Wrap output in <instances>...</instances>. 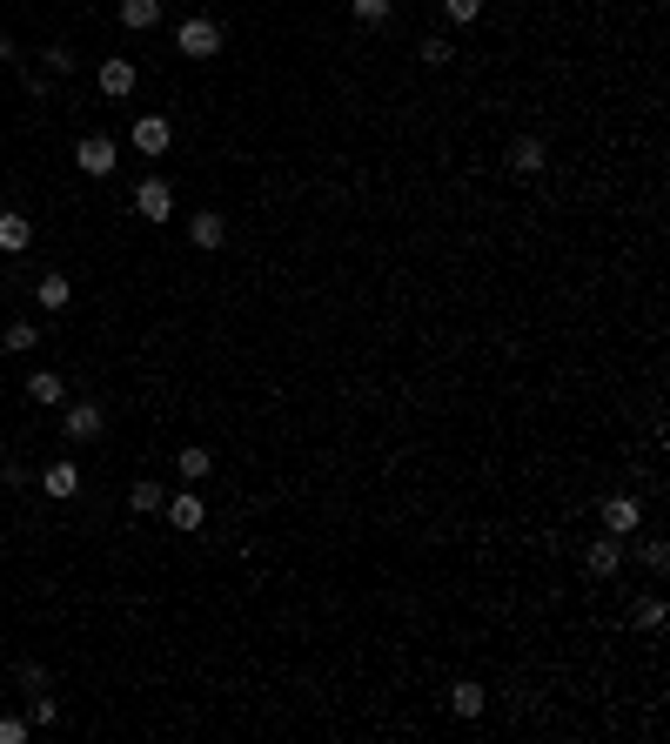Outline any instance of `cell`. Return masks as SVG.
Returning a JSON list of instances; mask_svg holds the SVG:
<instances>
[{
    "label": "cell",
    "instance_id": "32",
    "mask_svg": "<svg viewBox=\"0 0 670 744\" xmlns=\"http://www.w3.org/2000/svg\"><path fill=\"white\" fill-rule=\"evenodd\" d=\"M0 704H7V677H0Z\"/></svg>",
    "mask_w": 670,
    "mask_h": 744
},
{
    "label": "cell",
    "instance_id": "33",
    "mask_svg": "<svg viewBox=\"0 0 670 744\" xmlns=\"http://www.w3.org/2000/svg\"><path fill=\"white\" fill-rule=\"evenodd\" d=\"M0 155H7V141H0Z\"/></svg>",
    "mask_w": 670,
    "mask_h": 744
},
{
    "label": "cell",
    "instance_id": "12",
    "mask_svg": "<svg viewBox=\"0 0 670 744\" xmlns=\"http://www.w3.org/2000/svg\"><path fill=\"white\" fill-rule=\"evenodd\" d=\"M449 711H456V718H483V711H490V691H483L476 677H456V684H449Z\"/></svg>",
    "mask_w": 670,
    "mask_h": 744
},
{
    "label": "cell",
    "instance_id": "27",
    "mask_svg": "<svg viewBox=\"0 0 670 744\" xmlns=\"http://www.w3.org/2000/svg\"><path fill=\"white\" fill-rule=\"evenodd\" d=\"M34 738V724L27 718H0V744H27Z\"/></svg>",
    "mask_w": 670,
    "mask_h": 744
},
{
    "label": "cell",
    "instance_id": "8",
    "mask_svg": "<svg viewBox=\"0 0 670 744\" xmlns=\"http://www.w3.org/2000/svg\"><path fill=\"white\" fill-rule=\"evenodd\" d=\"M41 496H54V503L81 496V463H74V456H54V463L41 470Z\"/></svg>",
    "mask_w": 670,
    "mask_h": 744
},
{
    "label": "cell",
    "instance_id": "31",
    "mask_svg": "<svg viewBox=\"0 0 670 744\" xmlns=\"http://www.w3.org/2000/svg\"><path fill=\"white\" fill-rule=\"evenodd\" d=\"M21 61V47H14V34H0V68H14Z\"/></svg>",
    "mask_w": 670,
    "mask_h": 744
},
{
    "label": "cell",
    "instance_id": "25",
    "mask_svg": "<svg viewBox=\"0 0 670 744\" xmlns=\"http://www.w3.org/2000/svg\"><path fill=\"white\" fill-rule=\"evenodd\" d=\"M7 349H14V356H27V349H34V342H41V322H7Z\"/></svg>",
    "mask_w": 670,
    "mask_h": 744
},
{
    "label": "cell",
    "instance_id": "5",
    "mask_svg": "<svg viewBox=\"0 0 670 744\" xmlns=\"http://www.w3.org/2000/svg\"><path fill=\"white\" fill-rule=\"evenodd\" d=\"M128 141H134V155H168V148H175V128H168V114H141V121H134L128 128Z\"/></svg>",
    "mask_w": 670,
    "mask_h": 744
},
{
    "label": "cell",
    "instance_id": "22",
    "mask_svg": "<svg viewBox=\"0 0 670 744\" xmlns=\"http://www.w3.org/2000/svg\"><path fill=\"white\" fill-rule=\"evenodd\" d=\"M416 61H423V68H449V61H456V47H449V34H423V47H416Z\"/></svg>",
    "mask_w": 670,
    "mask_h": 744
},
{
    "label": "cell",
    "instance_id": "7",
    "mask_svg": "<svg viewBox=\"0 0 670 744\" xmlns=\"http://www.w3.org/2000/svg\"><path fill=\"white\" fill-rule=\"evenodd\" d=\"M161 510H168V523H175L181 537H195L201 523H208V503H201V490H175L168 503H161Z\"/></svg>",
    "mask_w": 670,
    "mask_h": 744
},
{
    "label": "cell",
    "instance_id": "3",
    "mask_svg": "<svg viewBox=\"0 0 670 744\" xmlns=\"http://www.w3.org/2000/svg\"><path fill=\"white\" fill-rule=\"evenodd\" d=\"M74 168L94 175V181H108L114 168H121V148H114L108 135H81V141H74Z\"/></svg>",
    "mask_w": 670,
    "mask_h": 744
},
{
    "label": "cell",
    "instance_id": "16",
    "mask_svg": "<svg viewBox=\"0 0 670 744\" xmlns=\"http://www.w3.org/2000/svg\"><path fill=\"white\" fill-rule=\"evenodd\" d=\"M175 470H181V483H208V476H215V456L201 450V443H188V450L175 456Z\"/></svg>",
    "mask_w": 670,
    "mask_h": 744
},
{
    "label": "cell",
    "instance_id": "9",
    "mask_svg": "<svg viewBox=\"0 0 670 744\" xmlns=\"http://www.w3.org/2000/svg\"><path fill=\"white\" fill-rule=\"evenodd\" d=\"M583 570H590V577H617V570H624V537L603 530V537L583 550Z\"/></svg>",
    "mask_w": 670,
    "mask_h": 744
},
{
    "label": "cell",
    "instance_id": "1",
    "mask_svg": "<svg viewBox=\"0 0 670 744\" xmlns=\"http://www.w3.org/2000/svg\"><path fill=\"white\" fill-rule=\"evenodd\" d=\"M175 47L188 54V61H215V54H222V21H208V14H188V21L175 27Z\"/></svg>",
    "mask_w": 670,
    "mask_h": 744
},
{
    "label": "cell",
    "instance_id": "4",
    "mask_svg": "<svg viewBox=\"0 0 670 744\" xmlns=\"http://www.w3.org/2000/svg\"><path fill=\"white\" fill-rule=\"evenodd\" d=\"M134 215H148V222H175V181L168 175H148L141 188H134Z\"/></svg>",
    "mask_w": 670,
    "mask_h": 744
},
{
    "label": "cell",
    "instance_id": "20",
    "mask_svg": "<svg viewBox=\"0 0 670 744\" xmlns=\"http://www.w3.org/2000/svg\"><path fill=\"white\" fill-rule=\"evenodd\" d=\"M161 503H168V490H161V483H148V476L128 490V510H134V517H155Z\"/></svg>",
    "mask_w": 670,
    "mask_h": 744
},
{
    "label": "cell",
    "instance_id": "29",
    "mask_svg": "<svg viewBox=\"0 0 670 744\" xmlns=\"http://www.w3.org/2000/svg\"><path fill=\"white\" fill-rule=\"evenodd\" d=\"M27 94H34V101H47V94H54V74H47V68H27Z\"/></svg>",
    "mask_w": 670,
    "mask_h": 744
},
{
    "label": "cell",
    "instance_id": "14",
    "mask_svg": "<svg viewBox=\"0 0 670 744\" xmlns=\"http://www.w3.org/2000/svg\"><path fill=\"white\" fill-rule=\"evenodd\" d=\"M94 81H101V94H108V101H121V94H134V61L108 54V61L94 68Z\"/></svg>",
    "mask_w": 670,
    "mask_h": 744
},
{
    "label": "cell",
    "instance_id": "11",
    "mask_svg": "<svg viewBox=\"0 0 670 744\" xmlns=\"http://www.w3.org/2000/svg\"><path fill=\"white\" fill-rule=\"evenodd\" d=\"M510 168H516V175H543V168H550V141H543V135H516L510 141Z\"/></svg>",
    "mask_w": 670,
    "mask_h": 744
},
{
    "label": "cell",
    "instance_id": "15",
    "mask_svg": "<svg viewBox=\"0 0 670 744\" xmlns=\"http://www.w3.org/2000/svg\"><path fill=\"white\" fill-rule=\"evenodd\" d=\"M27 403H34V409H61V403H67V376L34 369V376H27Z\"/></svg>",
    "mask_w": 670,
    "mask_h": 744
},
{
    "label": "cell",
    "instance_id": "23",
    "mask_svg": "<svg viewBox=\"0 0 670 744\" xmlns=\"http://www.w3.org/2000/svg\"><path fill=\"white\" fill-rule=\"evenodd\" d=\"M27 724H34V731H47V724H61V704L47 698V691H27Z\"/></svg>",
    "mask_w": 670,
    "mask_h": 744
},
{
    "label": "cell",
    "instance_id": "28",
    "mask_svg": "<svg viewBox=\"0 0 670 744\" xmlns=\"http://www.w3.org/2000/svg\"><path fill=\"white\" fill-rule=\"evenodd\" d=\"M644 564L657 570V577H664V570H670V543H664V537H650V543H644Z\"/></svg>",
    "mask_w": 670,
    "mask_h": 744
},
{
    "label": "cell",
    "instance_id": "24",
    "mask_svg": "<svg viewBox=\"0 0 670 744\" xmlns=\"http://www.w3.org/2000/svg\"><path fill=\"white\" fill-rule=\"evenodd\" d=\"M41 68L54 74V81H61V74H74V68H81V54H74V47H67V41H54V47H47V54H41Z\"/></svg>",
    "mask_w": 670,
    "mask_h": 744
},
{
    "label": "cell",
    "instance_id": "2",
    "mask_svg": "<svg viewBox=\"0 0 670 744\" xmlns=\"http://www.w3.org/2000/svg\"><path fill=\"white\" fill-rule=\"evenodd\" d=\"M603 530L610 537H637L644 530V496H630V490H617V496H603Z\"/></svg>",
    "mask_w": 670,
    "mask_h": 744
},
{
    "label": "cell",
    "instance_id": "17",
    "mask_svg": "<svg viewBox=\"0 0 670 744\" xmlns=\"http://www.w3.org/2000/svg\"><path fill=\"white\" fill-rule=\"evenodd\" d=\"M155 21H161V0H121V27L128 34H148Z\"/></svg>",
    "mask_w": 670,
    "mask_h": 744
},
{
    "label": "cell",
    "instance_id": "6",
    "mask_svg": "<svg viewBox=\"0 0 670 744\" xmlns=\"http://www.w3.org/2000/svg\"><path fill=\"white\" fill-rule=\"evenodd\" d=\"M101 429H108L101 403H67V416H61V436H67V443H94Z\"/></svg>",
    "mask_w": 670,
    "mask_h": 744
},
{
    "label": "cell",
    "instance_id": "21",
    "mask_svg": "<svg viewBox=\"0 0 670 744\" xmlns=\"http://www.w3.org/2000/svg\"><path fill=\"white\" fill-rule=\"evenodd\" d=\"M349 14H356V27H389L396 0H349Z\"/></svg>",
    "mask_w": 670,
    "mask_h": 744
},
{
    "label": "cell",
    "instance_id": "30",
    "mask_svg": "<svg viewBox=\"0 0 670 744\" xmlns=\"http://www.w3.org/2000/svg\"><path fill=\"white\" fill-rule=\"evenodd\" d=\"M14 684H21V691H47V671H41V664H21V671H14Z\"/></svg>",
    "mask_w": 670,
    "mask_h": 744
},
{
    "label": "cell",
    "instance_id": "19",
    "mask_svg": "<svg viewBox=\"0 0 670 744\" xmlns=\"http://www.w3.org/2000/svg\"><path fill=\"white\" fill-rule=\"evenodd\" d=\"M630 624H637V631H664V624H670L664 597H637V604H630Z\"/></svg>",
    "mask_w": 670,
    "mask_h": 744
},
{
    "label": "cell",
    "instance_id": "18",
    "mask_svg": "<svg viewBox=\"0 0 670 744\" xmlns=\"http://www.w3.org/2000/svg\"><path fill=\"white\" fill-rule=\"evenodd\" d=\"M27 242H34V222H27V215H14V208H7V215H0V248H7V255H21Z\"/></svg>",
    "mask_w": 670,
    "mask_h": 744
},
{
    "label": "cell",
    "instance_id": "26",
    "mask_svg": "<svg viewBox=\"0 0 670 744\" xmlns=\"http://www.w3.org/2000/svg\"><path fill=\"white\" fill-rule=\"evenodd\" d=\"M443 14L456 27H476V21H483V0H443Z\"/></svg>",
    "mask_w": 670,
    "mask_h": 744
},
{
    "label": "cell",
    "instance_id": "10",
    "mask_svg": "<svg viewBox=\"0 0 670 744\" xmlns=\"http://www.w3.org/2000/svg\"><path fill=\"white\" fill-rule=\"evenodd\" d=\"M188 242H195L201 255H215V248L228 242V215H215V208H201V215H188Z\"/></svg>",
    "mask_w": 670,
    "mask_h": 744
},
{
    "label": "cell",
    "instance_id": "13",
    "mask_svg": "<svg viewBox=\"0 0 670 744\" xmlns=\"http://www.w3.org/2000/svg\"><path fill=\"white\" fill-rule=\"evenodd\" d=\"M34 302H41L47 316H61L67 302H74V282H67L61 269H41V282H34Z\"/></svg>",
    "mask_w": 670,
    "mask_h": 744
}]
</instances>
